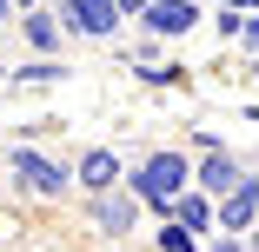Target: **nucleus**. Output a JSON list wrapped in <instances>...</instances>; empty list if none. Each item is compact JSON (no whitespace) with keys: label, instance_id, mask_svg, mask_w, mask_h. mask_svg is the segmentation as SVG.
<instances>
[{"label":"nucleus","instance_id":"6ab92c4d","mask_svg":"<svg viewBox=\"0 0 259 252\" xmlns=\"http://www.w3.org/2000/svg\"><path fill=\"white\" fill-rule=\"evenodd\" d=\"M14 7H20V14H40V7H47V0H14Z\"/></svg>","mask_w":259,"mask_h":252},{"label":"nucleus","instance_id":"f8f14e48","mask_svg":"<svg viewBox=\"0 0 259 252\" xmlns=\"http://www.w3.org/2000/svg\"><path fill=\"white\" fill-rule=\"evenodd\" d=\"M153 252H206L199 232H186L180 219H160V232H153Z\"/></svg>","mask_w":259,"mask_h":252},{"label":"nucleus","instance_id":"7ed1b4c3","mask_svg":"<svg viewBox=\"0 0 259 252\" xmlns=\"http://www.w3.org/2000/svg\"><path fill=\"white\" fill-rule=\"evenodd\" d=\"M73 179H80V199H107L133 179V166L120 160V146H80L73 153Z\"/></svg>","mask_w":259,"mask_h":252},{"label":"nucleus","instance_id":"dca6fc26","mask_svg":"<svg viewBox=\"0 0 259 252\" xmlns=\"http://www.w3.org/2000/svg\"><path fill=\"white\" fill-rule=\"evenodd\" d=\"M220 7H233V14H259V0H220Z\"/></svg>","mask_w":259,"mask_h":252},{"label":"nucleus","instance_id":"412c9836","mask_svg":"<svg viewBox=\"0 0 259 252\" xmlns=\"http://www.w3.org/2000/svg\"><path fill=\"white\" fill-rule=\"evenodd\" d=\"M0 179H7V153H0Z\"/></svg>","mask_w":259,"mask_h":252},{"label":"nucleus","instance_id":"aec40b11","mask_svg":"<svg viewBox=\"0 0 259 252\" xmlns=\"http://www.w3.org/2000/svg\"><path fill=\"white\" fill-rule=\"evenodd\" d=\"M7 80H14V67H7V60H0V86H7Z\"/></svg>","mask_w":259,"mask_h":252},{"label":"nucleus","instance_id":"f3484780","mask_svg":"<svg viewBox=\"0 0 259 252\" xmlns=\"http://www.w3.org/2000/svg\"><path fill=\"white\" fill-rule=\"evenodd\" d=\"M113 7H120V14H146V7H153V0H113Z\"/></svg>","mask_w":259,"mask_h":252},{"label":"nucleus","instance_id":"4be33fe9","mask_svg":"<svg viewBox=\"0 0 259 252\" xmlns=\"http://www.w3.org/2000/svg\"><path fill=\"white\" fill-rule=\"evenodd\" d=\"M246 113H252V120H259V107H246Z\"/></svg>","mask_w":259,"mask_h":252},{"label":"nucleus","instance_id":"423d86ee","mask_svg":"<svg viewBox=\"0 0 259 252\" xmlns=\"http://www.w3.org/2000/svg\"><path fill=\"white\" fill-rule=\"evenodd\" d=\"M140 27H146V40H180L199 27V0H153L140 14Z\"/></svg>","mask_w":259,"mask_h":252},{"label":"nucleus","instance_id":"1a4fd4ad","mask_svg":"<svg viewBox=\"0 0 259 252\" xmlns=\"http://www.w3.org/2000/svg\"><path fill=\"white\" fill-rule=\"evenodd\" d=\"M239 179H246V160H239V153H206V160L193 166V186H199V192H213V199H226Z\"/></svg>","mask_w":259,"mask_h":252},{"label":"nucleus","instance_id":"f257e3e1","mask_svg":"<svg viewBox=\"0 0 259 252\" xmlns=\"http://www.w3.org/2000/svg\"><path fill=\"white\" fill-rule=\"evenodd\" d=\"M193 166H199V160H186L180 146H153V153H140V160H133V179H126V186L146 199V213L173 219L180 192H193Z\"/></svg>","mask_w":259,"mask_h":252},{"label":"nucleus","instance_id":"0eeeda50","mask_svg":"<svg viewBox=\"0 0 259 252\" xmlns=\"http://www.w3.org/2000/svg\"><path fill=\"white\" fill-rule=\"evenodd\" d=\"M220 232H239V239H252V232H259V179H252V173L220 199Z\"/></svg>","mask_w":259,"mask_h":252},{"label":"nucleus","instance_id":"39448f33","mask_svg":"<svg viewBox=\"0 0 259 252\" xmlns=\"http://www.w3.org/2000/svg\"><path fill=\"white\" fill-rule=\"evenodd\" d=\"M60 20H67V33H80V40H113L120 33V7H113V0H60V7H54Z\"/></svg>","mask_w":259,"mask_h":252},{"label":"nucleus","instance_id":"f03ea898","mask_svg":"<svg viewBox=\"0 0 259 252\" xmlns=\"http://www.w3.org/2000/svg\"><path fill=\"white\" fill-rule=\"evenodd\" d=\"M7 173H14V186H20V192L54 199V206H60L67 192H80L73 166H67V160H54V153H40L33 139H14V146H7Z\"/></svg>","mask_w":259,"mask_h":252},{"label":"nucleus","instance_id":"2eb2a0df","mask_svg":"<svg viewBox=\"0 0 259 252\" xmlns=\"http://www.w3.org/2000/svg\"><path fill=\"white\" fill-rule=\"evenodd\" d=\"M239 46H246V54H259V14H246V27H239Z\"/></svg>","mask_w":259,"mask_h":252},{"label":"nucleus","instance_id":"9b49d317","mask_svg":"<svg viewBox=\"0 0 259 252\" xmlns=\"http://www.w3.org/2000/svg\"><path fill=\"white\" fill-rule=\"evenodd\" d=\"M73 67L67 60H27V67H14V86H60Z\"/></svg>","mask_w":259,"mask_h":252},{"label":"nucleus","instance_id":"20e7f679","mask_svg":"<svg viewBox=\"0 0 259 252\" xmlns=\"http://www.w3.org/2000/svg\"><path fill=\"white\" fill-rule=\"evenodd\" d=\"M80 206H87V226H93L100 239H133L146 199H140L133 186H120V192H107V199H80Z\"/></svg>","mask_w":259,"mask_h":252},{"label":"nucleus","instance_id":"9d476101","mask_svg":"<svg viewBox=\"0 0 259 252\" xmlns=\"http://www.w3.org/2000/svg\"><path fill=\"white\" fill-rule=\"evenodd\" d=\"M173 219H180L186 232H199V239H213V232H220V199L193 186V192H180V206H173Z\"/></svg>","mask_w":259,"mask_h":252},{"label":"nucleus","instance_id":"6e6552de","mask_svg":"<svg viewBox=\"0 0 259 252\" xmlns=\"http://www.w3.org/2000/svg\"><path fill=\"white\" fill-rule=\"evenodd\" d=\"M20 40H27V54H33V60H60V46H67V20H60L54 7L20 14Z\"/></svg>","mask_w":259,"mask_h":252},{"label":"nucleus","instance_id":"a211bd4d","mask_svg":"<svg viewBox=\"0 0 259 252\" xmlns=\"http://www.w3.org/2000/svg\"><path fill=\"white\" fill-rule=\"evenodd\" d=\"M0 27H14V0H0Z\"/></svg>","mask_w":259,"mask_h":252},{"label":"nucleus","instance_id":"ddd939ff","mask_svg":"<svg viewBox=\"0 0 259 252\" xmlns=\"http://www.w3.org/2000/svg\"><path fill=\"white\" fill-rule=\"evenodd\" d=\"M140 80H146V86H186V67H173V60H160V67H146Z\"/></svg>","mask_w":259,"mask_h":252},{"label":"nucleus","instance_id":"4468645a","mask_svg":"<svg viewBox=\"0 0 259 252\" xmlns=\"http://www.w3.org/2000/svg\"><path fill=\"white\" fill-rule=\"evenodd\" d=\"M206 252H252L239 232H213V239H206Z\"/></svg>","mask_w":259,"mask_h":252}]
</instances>
